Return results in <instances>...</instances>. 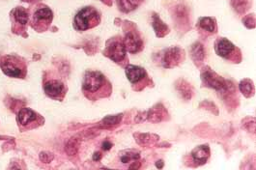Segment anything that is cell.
Segmentation results:
<instances>
[{"mask_svg":"<svg viewBox=\"0 0 256 170\" xmlns=\"http://www.w3.org/2000/svg\"><path fill=\"white\" fill-rule=\"evenodd\" d=\"M100 22V14L93 7H84L78 12L74 20V28L78 31H86L96 28Z\"/></svg>","mask_w":256,"mask_h":170,"instance_id":"obj_1","label":"cell"},{"mask_svg":"<svg viewBox=\"0 0 256 170\" xmlns=\"http://www.w3.org/2000/svg\"><path fill=\"white\" fill-rule=\"evenodd\" d=\"M123 30L125 37L123 42L130 54H136L143 50V40L140 32L136 24L125 20L123 22Z\"/></svg>","mask_w":256,"mask_h":170,"instance_id":"obj_2","label":"cell"},{"mask_svg":"<svg viewBox=\"0 0 256 170\" xmlns=\"http://www.w3.org/2000/svg\"><path fill=\"white\" fill-rule=\"evenodd\" d=\"M54 20L52 11L46 5H39L35 8L31 16V26L38 32H44L50 28Z\"/></svg>","mask_w":256,"mask_h":170,"instance_id":"obj_3","label":"cell"},{"mask_svg":"<svg viewBox=\"0 0 256 170\" xmlns=\"http://www.w3.org/2000/svg\"><path fill=\"white\" fill-rule=\"evenodd\" d=\"M108 84L104 76L100 72L89 71L86 72L84 78L82 88L84 91V94L87 95H93L98 94L100 90H104L106 86Z\"/></svg>","mask_w":256,"mask_h":170,"instance_id":"obj_4","label":"cell"},{"mask_svg":"<svg viewBox=\"0 0 256 170\" xmlns=\"http://www.w3.org/2000/svg\"><path fill=\"white\" fill-rule=\"evenodd\" d=\"M0 67L4 74L11 78H24L26 76V67L24 61L18 57L9 56L0 60Z\"/></svg>","mask_w":256,"mask_h":170,"instance_id":"obj_5","label":"cell"},{"mask_svg":"<svg viewBox=\"0 0 256 170\" xmlns=\"http://www.w3.org/2000/svg\"><path fill=\"white\" fill-rule=\"evenodd\" d=\"M214 50L218 56L239 63L241 61V50L226 38H218L214 42Z\"/></svg>","mask_w":256,"mask_h":170,"instance_id":"obj_6","label":"cell"},{"mask_svg":"<svg viewBox=\"0 0 256 170\" xmlns=\"http://www.w3.org/2000/svg\"><path fill=\"white\" fill-rule=\"evenodd\" d=\"M127 50L123 42V39L120 36H116L110 39L106 42L104 50V56L110 57L116 63H124L127 59Z\"/></svg>","mask_w":256,"mask_h":170,"instance_id":"obj_7","label":"cell"},{"mask_svg":"<svg viewBox=\"0 0 256 170\" xmlns=\"http://www.w3.org/2000/svg\"><path fill=\"white\" fill-rule=\"evenodd\" d=\"M158 56L160 57V61L162 67L173 68L184 60L185 52L178 46H172L160 52Z\"/></svg>","mask_w":256,"mask_h":170,"instance_id":"obj_8","label":"cell"},{"mask_svg":"<svg viewBox=\"0 0 256 170\" xmlns=\"http://www.w3.org/2000/svg\"><path fill=\"white\" fill-rule=\"evenodd\" d=\"M171 12L177 28L182 29L184 32H186V30L190 28V12L188 7L183 3H177L172 7Z\"/></svg>","mask_w":256,"mask_h":170,"instance_id":"obj_9","label":"cell"},{"mask_svg":"<svg viewBox=\"0 0 256 170\" xmlns=\"http://www.w3.org/2000/svg\"><path fill=\"white\" fill-rule=\"evenodd\" d=\"M201 78L203 82L208 87H211L216 90H226L228 86L226 84V80L218 76L214 72L212 71L210 68H206L201 74Z\"/></svg>","mask_w":256,"mask_h":170,"instance_id":"obj_10","label":"cell"},{"mask_svg":"<svg viewBox=\"0 0 256 170\" xmlns=\"http://www.w3.org/2000/svg\"><path fill=\"white\" fill-rule=\"evenodd\" d=\"M126 74L130 82L132 84L138 85L142 84L143 82L147 78V72L142 67L136 66V65H128L126 67Z\"/></svg>","mask_w":256,"mask_h":170,"instance_id":"obj_11","label":"cell"},{"mask_svg":"<svg viewBox=\"0 0 256 170\" xmlns=\"http://www.w3.org/2000/svg\"><path fill=\"white\" fill-rule=\"evenodd\" d=\"M198 28L202 34L212 35L218 30L216 20L213 16H202L198 22Z\"/></svg>","mask_w":256,"mask_h":170,"instance_id":"obj_12","label":"cell"},{"mask_svg":"<svg viewBox=\"0 0 256 170\" xmlns=\"http://www.w3.org/2000/svg\"><path fill=\"white\" fill-rule=\"evenodd\" d=\"M44 92L46 95H48L52 98H59L61 97L65 92L64 84L57 80H52L44 84Z\"/></svg>","mask_w":256,"mask_h":170,"instance_id":"obj_13","label":"cell"},{"mask_svg":"<svg viewBox=\"0 0 256 170\" xmlns=\"http://www.w3.org/2000/svg\"><path fill=\"white\" fill-rule=\"evenodd\" d=\"M152 26H153V28L155 30V33H156V36L158 38H162L170 32L168 24H166L160 20V16L156 13L152 14Z\"/></svg>","mask_w":256,"mask_h":170,"instance_id":"obj_14","label":"cell"},{"mask_svg":"<svg viewBox=\"0 0 256 170\" xmlns=\"http://www.w3.org/2000/svg\"><path fill=\"white\" fill-rule=\"evenodd\" d=\"M192 156L198 164H204L210 156V148L207 145H200L192 152Z\"/></svg>","mask_w":256,"mask_h":170,"instance_id":"obj_15","label":"cell"},{"mask_svg":"<svg viewBox=\"0 0 256 170\" xmlns=\"http://www.w3.org/2000/svg\"><path fill=\"white\" fill-rule=\"evenodd\" d=\"M142 2L143 0H116L118 9L126 14L138 9Z\"/></svg>","mask_w":256,"mask_h":170,"instance_id":"obj_16","label":"cell"},{"mask_svg":"<svg viewBox=\"0 0 256 170\" xmlns=\"http://www.w3.org/2000/svg\"><path fill=\"white\" fill-rule=\"evenodd\" d=\"M13 18L14 24H16L18 26L26 28L29 20L28 12L22 7H18L13 12Z\"/></svg>","mask_w":256,"mask_h":170,"instance_id":"obj_17","label":"cell"},{"mask_svg":"<svg viewBox=\"0 0 256 170\" xmlns=\"http://www.w3.org/2000/svg\"><path fill=\"white\" fill-rule=\"evenodd\" d=\"M190 56L196 65H198V63H202L205 57L204 46L200 42H194L190 48Z\"/></svg>","mask_w":256,"mask_h":170,"instance_id":"obj_18","label":"cell"},{"mask_svg":"<svg viewBox=\"0 0 256 170\" xmlns=\"http://www.w3.org/2000/svg\"><path fill=\"white\" fill-rule=\"evenodd\" d=\"M36 118H37V115L33 110L29 108H22L18 114V121L22 126H28L30 123L34 122Z\"/></svg>","mask_w":256,"mask_h":170,"instance_id":"obj_19","label":"cell"},{"mask_svg":"<svg viewBox=\"0 0 256 170\" xmlns=\"http://www.w3.org/2000/svg\"><path fill=\"white\" fill-rule=\"evenodd\" d=\"M232 8L237 14H244L252 6V0H230Z\"/></svg>","mask_w":256,"mask_h":170,"instance_id":"obj_20","label":"cell"},{"mask_svg":"<svg viewBox=\"0 0 256 170\" xmlns=\"http://www.w3.org/2000/svg\"><path fill=\"white\" fill-rule=\"evenodd\" d=\"M240 90L244 97L250 98L254 94V86L250 80H244L240 84Z\"/></svg>","mask_w":256,"mask_h":170,"instance_id":"obj_21","label":"cell"},{"mask_svg":"<svg viewBox=\"0 0 256 170\" xmlns=\"http://www.w3.org/2000/svg\"><path fill=\"white\" fill-rule=\"evenodd\" d=\"M140 158V155L138 153H136L134 151H124L122 155H120L121 162L124 164H128L132 160H138Z\"/></svg>","mask_w":256,"mask_h":170,"instance_id":"obj_22","label":"cell"},{"mask_svg":"<svg viewBox=\"0 0 256 170\" xmlns=\"http://www.w3.org/2000/svg\"><path fill=\"white\" fill-rule=\"evenodd\" d=\"M242 24L246 28L248 29H254L256 28V18L254 14H248L242 18Z\"/></svg>","mask_w":256,"mask_h":170,"instance_id":"obj_23","label":"cell"},{"mask_svg":"<svg viewBox=\"0 0 256 170\" xmlns=\"http://www.w3.org/2000/svg\"><path fill=\"white\" fill-rule=\"evenodd\" d=\"M122 115H117V116H108L104 119V123L106 125H114L116 123H119L121 120Z\"/></svg>","mask_w":256,"mask_h":170,"instance_id":"obj_24","label":"cell"},{"mask_svg":"<svg viewBox=\"0 0 256 170\" xmlns=\"http://www.w3.org/2000/svg\"><path fill=\"white\" fill-rule=\"evenodd\" d=\"M112 147V144L110 142H106L102 143V149L104 150H110Z\"/></svg>","mask_w":256,"mask_h":170,"instance_id":"obj_25","label":"cell"},{"mask_svg":"<svg viewBox=\"0 0 256 170\" xmlns=\"http://www.w3.org/2000/svg\"><path fill=\"white\" fill-rule=\"evenodd\" d=\"M100 156H102L100 153L97 152V153H95V154L93 155V160H99L100 158Z\"/></svg>","mask_w":256,"mask_h":170,"instance_id":"obj_26","label":"cell"},{"mask_svg":"<svg viewBox=\"0 0 256 170\" xmlns=\"http://www.w3.org/2000/svg\"><path fill=\"white\" fill-rule=\"evenodd\" d=\"M156 166L158 168H162L164 166V162L162 160H158V162H156Z\"/></svg>","mask_w":256,"mask_h":170,"instance_id":"obj_27","label":"cell"},{"mask_svg":"<svg viewBox=\"0 0 256 170\" xmlns=\"http://www.w3.org/2000/svg\"><path fill=\"white\" fill-rule=\"evenodd\" d=\"M102 1L104 4L110 5V6L112 4V0H102Z\"/></svg>","mask_w":256,"mask_h":170,"instance_id":"obj_28","label":"cell"},{"mask_svg":"<svg viewBox=\"0 0 256 170\" xmlns=\"http://www.w3.org/2000/svg\"><path fill=\"white\" fill-rule=\"evenodd\" d=\"M22 1H26V2H33V1H37V0H22Z\"/></svg>","mask_w":256,"mask_h":170,"instance_id":"obj_29","label":"cell"}]
</instances>
